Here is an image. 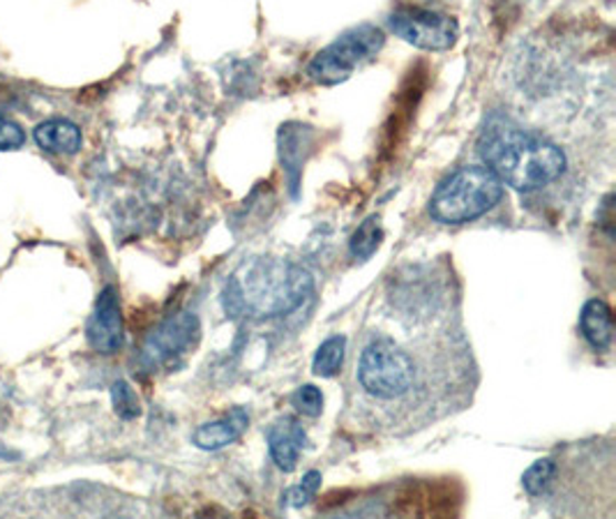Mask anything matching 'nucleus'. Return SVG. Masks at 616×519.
<instances>
[{
    "label": "nucleus",
    "mask_w": 616,
    "mask_h": 519,
    "mask_svg": "<svg viewBox=\"0 0 616 519\" xmlns=\"http://www.w3.org/2000/svg\"><path fill=\"white\" fill-rule=\"evenodd\" d=\"M314 279L303 266L286 258H252L224 288V309L231 316L277 319L296 312L312 294Z\"/></svg>",
    "instance_id": "nucleus-1"
},
{
    "label": "nucleus",
    "mask_w": 616,
    "mask_h": 519,
    "mask_svg": "<svg viewBox=\"0 0 616 519\" xmlns=\"http://www.w3.org/2000/svg\"><path fill=\"white\" fill-rule=\"evenodd\" d=\"M478 153L498 181L519 192L543 190L566 169V155L554 143L504 121L483 130Z\"/></svg>",
    "instance_id": "nucleus-2"
},
{
    "label": "nucleus",
    "mask_w": 616,
    "mask_h": 519,
    "mask_svg": "<svg viewBox=\"0 0 616 519\" xmlns=\"http://www.w3.org/2000/svg\"><path fill=\"white\" fill-rule=\"evenodd\" d=\"M504 196V183L487 166H462L436 187L430 215L442 224H464L483 217Z\"/></svg>",
    "instance_id": "nucleus-3"
},
{
    "label": "nucleus",
    "mask_w": 616,
    "mask_h": 519,
    "mask_svg": "<svg viewBox=\"0 0 616 519\" xmlns=\"http://www.w3.org/2000/svg\"><path fill=\"white\" fill-rule=\"evenodd\" d=\"M384 33L376 26H359L342 33L333 44L319 51L307 68V77L321 85H335L346 81L359 68L370 63L384 49Z\"/></svg>",
    "instance_id": "nucleus-4"
},
{
    "label": "nucleus",
    "mask_w": 616,
    "mask_h": 519,
    "mask_svg": "<svg viewBox=\"0 0 616 519\" xmlns=\"http://www.w3.org/2000/svg\"><path fill=\"white\" fill-rule=\"evenodd\" d=\"M414 360L388 337H376L363 349L359 379L372 397H402L414 384Z\"/></svg>",
    "instance_id": "nucleus-5"
},
{
    "label": "nucleus",
    "mask_w": 616,
    "mask_h": 519,
    "mask_svg": "<svg viewBox=\"0 0 616 519\" xmlns=\"http://www.w3.org/2000/svg\"><path fill=\"white\" fill-rule=\"evenodd\" d=\"M391 31L425 51H446L457 42V21L423 8H400L388 19Z\"/></svg>",
    "instance_id": "nucleus-6"
},
{
    "label": "nucleus",
    "mask_w": 616,
    "mask_h": 519,
    "mask_svg": "<svg viewBox=\"0 0 616 519\" xmlns=\"http://www.w3.org/2000/svg\"><path fill=\"white\" fill-rule=\"evenodd\" d=\"M199 319L192 312H179L162 322L143 344L141 363L149 369L169 367L185 354H190L199 342Z\"/></svg>",
    "instance_id": "nucleus-7"
},
{
    "label": "nucleus",
    "mask_w": 616,
    "mask_h": 519,
    "mask_svg": "<svg viewBox=\"0 0 616 519\" xmlns=\"http://www.w3.org/2000/svg\"><path fill=\"white\" fill-rule=\"evenodd\" d=\"M88 344L100 356H113L123 349L125 342V324L121 312V298L115 286H104L102 294L95 301L91 319L85 326Z\"/></svg>",
    "instance_id": "nucleus-8"
},
{
    "label": "nucleus",
    "mask_w": 616,
    "mask_h": 519,
    "mask_svg": "<svg viewBox=\"0 0 616 519\" xmlns=\"http://www.w3.org/2000/svg\"><path fill=\"white\" fill-rule=\"evenodd\" d=\"M266 441L275 465L289 474L299 465V457L307 446V435L299 420L280 418L277 423L271 425Z\"/></svg>",
    "instance_id": "nucleus-9"
},
{
    "label": "nucleus",
    "mask_w": 616,
    "mask_h": 519,
    "mask_svg": "<svg viewBox=\"0 0 616 519\" xmlns=\"http://www.w3.org/2000/svg\"><path fill=\"white\" fill-rule=\"evenodd\" d=\"M250 425V416L245 409H233L231 414H226L224 418L215 420V423H205L194 431V446L201 450H222L231 444H236L243 431Z\"/></svg>",
    "instance_id": "nucleus-10"
},
{
    "label": "nucleus",
    "mask_w": 616,
    "mask_h": 519,
    "mask_svg": "<svg viewBox=\"0 0 616 519\" xmlns=\"http://www.w3.org/2000/svg\"><path fill=\"white\" fill-rule=\"evenodd\" d=\"M33 139L42 151H47L51 155H74L83 143L79 125H74L65 119H51V121L40 123L33 130Z\"/></svg>",
    "instance_id": "nucleus-11"
},
{
    "label": "nucleus",
    "mask_w": 616,
    "mask_h": 519,
    "mask_svg": "<svg viewBox=\"0 0 616 519\" xmlns=\"http://www.w3.org/2000/svg\"><path fill=\"white\" fill-rule=\"evenodd\" d=\"M579 330H582L584 339L589 342L596 352L609 349L612 335H614L612 307L600 298H594L586 303L579 314Z\"/></svg>",
    "instance_id": "nucleus-12"
},
{
    "label": "nucleus",
    "mask_w": 616,
    "mask_h": 519,
    "mask_svg": "<svg viewBox=\"0 0 616 519\" xmlns=\"http://www.w3.org/2000/svg\"><path fill=\"white\" fill-rule=\"evenodd\" d=\"M344 354H346V337L344 335H333L324 344L319 346L314 360H312V372L321 379H331L335 374L342 372L344 365Z\"/></svg>",
    "instance_id": "nucleus-13"
},
{
    "label": "nucleus",
    "mask_w": 616,
    "mask_h": 519,
    "mask_svg": "<svg viewBox=\"0 0 616 519\" xmlns=\"http://www.w3.org/2000/svg\"><path fill=\"white\" fill-rule=\"evenodd\" d=\"M381 241H384V226H381L378 215H370L351 236L349 243V252L359 262H367V258L381 247Z\"/></svg>",
    "instance_id": "nucleus-14"
},
{
    "label": "nucleus",
    "mask_w": 616,
    "mask_h": 519,
    "mask_svg": "<svg viewBox=\"0 0 616 519\" xmlns=\"http://www.w3.org/2000/svg\"><path fill=\"white\" fill-rule=\"evenodd\" d=\"M556 476V465H554V459L545 457V459H538L534 461V465L524 471L522 476V485L526 489V495H532V497H538L543 495L545 489L549 487V482L554 480Z\"/></svg>",
    "instance_id": "nucleus-15"
},
{
    "label": "nucleus",
    "mask_w": 616,
    "mask_h": 519,
    "mask_svg": "<svg viewBox=\"0 0 616 519\" xmlns=\"http://www.w3.org/2000/svg\"><path fill=\"white\" fill-rule=\"evenodd\" d=\"M111 404L123 420H137L141 416V401L128 381H115L111 386Z\"/></svg>",
    "instance_id": "nucleus-16"
},
{
    "label": "nucleus",
    "mask_w": 616,
    "mask_h": 519,
    "mask_svg": "<svg viewBox=\"0 0 616 519\" xmlns=\"http://www.w3.org/2000/svg\"><path fill=\"white\" fill-rule=\"evenodd\" d=\"M291 404L296 407L299 414H303L307 418H319L321 411H324V395H321V390L316 386L305 384L291 395Z\"/></svg>",
    "instance_id": "nucleus-17"
},
{
    "label": "nucleus",
    "mask_w": 616,
    "mask_h": 519,
    "mask_svg": "<svg viewBox=\"0 0 616 519\" xmlns=\"http://www.w3.org/2000/svg\"><path fill=\"white\" fill-rule=\"evenodd\" d=\"M319 487H321V474L319 471H310L303 476V482L296 485V487H291L289 489V503L293 508H301L305 503H310V499H314V495L319 492Z\"/></svg>",
    "instance_id": "nucleus-18"
},
{
    "label": "nucleus",
    "mask_w": 616,
    "mask_h": 519,
    "mask_svg": "<svg viewBox=\"0 0 616 519\" xmlns=\"http://www.w3.org/2000/svg\"><path fill=\"white\" fill-rule=\"evenodd\" d=\"M26 134L19 123L0 115V151H17L23 146Z\"/></svg>",
    "instance_id": "nucleus-19"
}]
</instances>
